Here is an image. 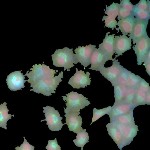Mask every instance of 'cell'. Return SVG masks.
<instances>
[{
  "instance_id": "1",
  "label": "cell",
  "mask_w": 150,
  "mask_h": 150,
  "mask_svg": "<svg viewBox=\"0 0 150 150\" xmlns=\"http://www.w3.org/2000/svg\"><path fill=\"white\" fill-rule=\"evenodd\" d=\"M43 63L41 64H35L33 66L32 70L28 72V71L24 76H27L29 79L26 80L28 83H30V87L33 88L30 90L34 92L41 93L44 96H49L55 93L56 88L63 78V72L61 71L57 76H54L58 71L50 69L49 66Z\"/></svg>"
},
{
  "instance_id": "2",
  "label": "cell",
  "mask_w": 150,
  "mask_h": 150,
  "mask_svg": "<svg viewBox=\"0 0 150 150\" xmlns=\"http://www.w3.org/2000/svg\"><path fill=\"white\" fill-rule=\"evenodd\" d=\"M53 64L56 67L64 68V71H70L69 69L74 67L73 63L77 64L73 48L65 47L56 50L51 55Z\"/></svg>"
},
{
  "instance_id": "3",
  "label": "cell",
  "mask_w": 150,
  "mask_h": 150,
  "mask_svg": "<svg viewBox=\"0 0 150 150\" xmlns=\"http://www.w3.org/2000/svg\"><path fill=\"white\" fill-rule=\"evenodd\" d=\"M66 95L67 96H62L63 100L67 103H65L66 108H64L65 113L69 112H80V110L90 104L87 98L76 92L72 91Z\"/></svg>"
},
{
  "instance_id": "4",
  "label": "cell",
  "mask_w": 150,
  "mask_h": 150,
  "mask_svg": "<svg viewBox=\"0 0 150 150\" xmlns=\"http://www.w3.org/2000/svg\"><path fill=\"white\" fill-rule=\"evenodd\" d=\"M43 112L45 113V119L42 120L41 122L46 121V125L49 129L52 131H57L61 129L64 124L61 120L63 119L58 110H56L53 107L47 106L43 107Z\"/></svg>"
},
{
  "instance_id": "5",
  "label": "cell",
  "mask_w": 150,
  "mask_h": 150,
  "mask_svg": "<svg viewBox=\"0 0 150 150\" xmlns=\"http://www.w3.org/2000/svg\"><path fill=\"white\" fill-rule=\"evenodd\" d=\"M132 47L137 57L138 65L144 61L145 57L150 50V38L147 33L139 39Z\"/></svg>"
},
{
  "instance_id": "6",
  "label": "cell",
  "mask_w": 150,
  "mask_h": 150,
  "mask_svg": "<svg viewBox=\"0 0 150 150\" xmlns=\"http://www.w3.org/2000/svg\"><path fill=\"white\" fill-rule=\"evenodd\" d=\"M96 47V45L90 44L85 47L79 46L75 50L76 63H80L84 66V69L91 64V57L93 51L97 49Z\"/></svg>"
},
{
  "instance_id": "7",
  "label": "cell",
  "mask_w": 150,
  "mask_h": 150,
  "mask_svg": "<svg viewBox=\"0 0 150 150\" xmlns=\"http://www.w3.org/2000/svg\"><path fill=\"white\" fill-rule=\"evenodd\" d=\"M76 69L75 74L70 78L68 84L71 85L73 88H84L87 85H89L91 79V77L89 78L90 73L87 71L85 74L83 71H78L77 68H76Z\"/></svg>"
},
{
  "instance_id": "8",
  "label": "cell",
  "mask_w": 150,
  "mask_h": 150,
  "mask_svg": "<svg viewBox=\"0 0 150 150\" xmlns=\"http://www.w3.org/2000/svg\"><path fill=\"white\" fill-rule=\"evenodd\" d=\"M21 71H16L8 75L6 79L8 88L11 91H14L24 88V83L26 81L25 80L24 75L21 73Z\"/></svg>"
},
{
  "instance_id": "9",
  "label": "cell",
  "mask_w": 150,
  "mask_h": 150,
  "mask_svg": "<svg viewBox=\"0 0 150 150\" xmlns=\"http://www.w3.org/2000/svg\"><path fill=\"white\" fill-rule=\"evenodd\" d=\"M66 122L69 130L77 134L83 129L81 127L82 119L79 115L80 112H69L65 113Z\"/></svg>"
},
{
  "instance_id": "10",
  "label": "cell",
  "mask_w": 150,
  "mask_h": 150,
  "mask_svg": "<svg viewBox=\"0 0 150 150\" xmlns=\"http://www.w3.org/2000/svg\"><path fill=\"white\" fill-rule=\"evenodd\" d=\"M149 20H143L134 17V22L132 32L128 35L129 38L132 40L133 44L147 33L146 28Z\"/></svg>"
},
{
  "instance_id": "11",
  "label": "cell",
  "mask_w": 150,
  "mask_h": 150,
  "mask_svg": "<svg viewBox=\"0 0 150 150\" xmlns=\"http://www.w3.org/2000/svg\"><path fill=\"white\" fill-rule=\"evenodd\" d=\"M132 40L126 35H115L114 38V48L115 54H116L115 58L122 55L126 51L131 48Z\"/></svg>"
},
{
  "instance_id": "12",
  "label": "cell",
  "mask_w": 150,
  "mask_h": 150,
  "mask_svg": "<svg viewBox=\"0 0 150 150\" xmlns=\"http://www.w3.org/2000/svg\"><path fill=\"white\" fill-rule=\"evenodd\" d=\"M109 60L106 55L99 47L95 50L90 58L91 67L89 69L99 71L104 67L106 62Z\"/></svg>"
},
{
  "instance_id": "13",
  "label": "cell",
  "mask_w": 150,
  "mask_h": 150,
  "mask_svg": "<svg viewBox=\"0 0 150 150\" xmlns=\"http://www.w3.org/2000/svg\"><path fill=\"white\" fill-rule=\"evenodd\" d=\"M118 59L112 62V65L108 67H104L99 71L102 76L111 83L118 77L123 67L120 64Z\"/></svg>"
},
{
  "instance_id": "14",
  "label": "cell",
  "mask_w": 150,
  "mask_h": 150,
  "mask_svg": "<svg viewBox=\"0 0 150 150\" xmlns=\"http://www.w3.org/2000/svg\"><path fill=\"white\" fill-rule=\"evenodd\" d=\"M110 32L107 33L103 42L99 45L100 48L107 56L109 60L114 61L115 58L112 59V56L115 53L114 48V34L108 35Z\"/></svg>"
},
{
  "instance_id": "15",
  "label": "cell",
  "mask_w": 150,
  "mask_h": 150,
  "mask_svg": "<svg viewBox=\"0 0 150 150\" xmlns=\"http://www.w3.org/2000/svg\"><path fill=\"white\" fill-rule=\"evenodd\" d=\"M135 107L132 104L124 102L120 103L114 105L112 107L111 110L108 114L111 122L116 117L128 113L134 110Z\"/></svg>"
},
{
  "instance_id": "16",
  "label": "cell",
  "mask_w": 150,
  "mask_h": 150,
  "mask_svg": "<svg viewBox=\"0 0 150 150\" xmlns=\"http://www.w3.org/2000/svg\"><path fill=\"white\" fill-rule=\"evenodd\" d=\"M134 16L132 15L124 19L118 20L117 25L118 28H115L118 31H121L123 35L130 34L132 31L134 22Z\"/></svg>"
},
{
  "instance_id": "17",
  "label": "cell",
  "mask_w": 150,
  "mask_h": 150,
  "mask_svg": "<svg viewBox=\"0 0 150 150\" xmlns=\"http://www.w3.org/2000/svg\"><path fill=\"white\" fill-rule=\"evenodd\" d=\"M106 127L109 135L117 144L118 148L121 150L125 146L122 134L111 122L107 124Z\"/></svg>"
},
{
  "instance_id": "18",
  "label": "cell",
  "mask_w": 150,
  "mask_h": 150,
  "mask_svg": "<svg viewBox=\"0 0 150 150\" xmlns=\"http://www.w3.org/2000/svg\"><path fill=\"white\" fill-rule=\"evenodd\" d=\"M138 131V126L135 123L127 126L125 132L122 134L125 146L130 144L137 135Z\"/></svg>"
},
{
  "instance_id": "19",
  "label": "cell",
  "mask_w": 150,
  "mask_h": 150,
  "mask_svg": "<svg viewBox=\"0 0 150 150\" xmlns=\"http://www.w3.org/2000/svg\"><path fill=\"white\" fill-rule=\"evenodd\" d=\"M7 103L4 102L0 105V127L7 129V122L8 120L11 119V117L14 115L8 114L9 110L6 105Z\"/></svg>"
},
{
  "instance_id": "20",
  "label": "cell",
  "mask_w": 150,
  "mask_h": 150,
  "mask_svg": "<svg viewBox=\"0 0 150 150\" xmlns=\"http://www.w3.org/2000/svg\"><path fill=\"white\" fill-rule=\"evenodd\" d=\"M86 129H83L77 133L76 139L73 142L76 146L81 147V150H83V148L85 144L89 142V136Z\"/></svg>"
},
{
  "instance_id": "21",
  "label": "cell",
  "mask_w": 150,
  "mask_h": 150,
  "mask_svg": "<svg viewBox=\"0 0 150 150\" xmlns=\"http://www.w3.org/2000/svg\"><path fill=\"white\" fill-rule=\"evenodd\" d=\"M113 86L114 87L115 99L114 104L123 102L127 87L122 84H116Z\"/></svg>"
},
{
  "instance_id": "22",
  "label": "cell",
  "mask_w": 150,
  "mask_h": 150,
  "mask_svg": "<svg viewBox=\"0 0 150 150\" xmlns=\"http://www.w3.org/2000/svg\"><path fill=\"white\" fill-rule=\"evenodd\" d=\"M133 110L127 113L119 116L112 120L111 122L115 121L127 126L134 123L133 117Z\"/></svg>"
},
{
  "instance_id": "23",
  "label": "cell",
  "mask_w": 150,
  "mask_h": 150,
  "mask_svg": "<svg viewBox=\"0 0 150 150\" xmlns=\"http://www.w3.org/2000/svg\"><path fill=\"white\" fill-rule=\"evenodd\" d=\"M129 71L122 67L120 75L117 79L111 83L112 86L116 84H122L127 87V78Z\"/></svg>"
},
{
  "instance_id": "24",
  "label": "cell",
  "mask_w": 150,
  "mask_h": 150,
  "mask_svg": "<svg viewBox=\"0 0 150 150\" xmlns=\"http://www.w3.org/2000/svg\"><path fill=\"white\" fill-rule=\"evenodd\" d=\"M146 93L137 88L132 104L135 107L138 106L145 105Z\"/></svg>"
},
{
  "instance_id": "25",
  "label": "cell",
  "mask_w": 150,
  "mask_h": 150,
  "mask_svg": "<svg viewBox=\"0 0 150 150\" xmlns=\"http://www.w3.org/2000/svg\"><path fill=\"white\" fill-rule=\"evenodd\" d=\"M111 108V106L100 109H97L96 108H94L93 110V114L92 122L90 125H91L93 122H95L105 115H108Z\"/></svg>"
},
{
  "instance_id": "26",
  "label": "cell",
  "mask_w": 150,
  "mask_h": 150,
  "mask_svg": "<svg viewBox=\"0 0 150 150\" xmlns=\"http://www.w3.org/2000/svg\"><path fill=\"white\" fill-rule=\"evenodd\" d=\"M142 79L139 76L136 75L129 71L127 78V87L137 88Z\"/></svg>"
},
{
  "instance_id": "27",
  "label": "cell",
  "mask_w": 150,
  "mask_h": 150,
  "mask_svg": "<svg viewBox=\"0 0 150 150\" xmlns=\"http://www.w3.org/2000/svg\"><path fill=\"white\" fill-rule=\"evenodd\" d=\"M132 12L134 17L140 19L147 21L150 19V12L139 10L134 5Z\"/></svg>"
},
{
  "instance_id": "28",
  "label": "cell",
  "mask_w": 150,
  "mask_h": 150,
  "mask_svg": "<svg viewBox=\"0 0 150 150\" xmlns=\"http://www.w3.org/2000/svg\"><path fill=\"white\" fill-rule=\"evenodd\" d=\"M106 10H104L105 12V13L107 14L108 16L116 17L117 16L120 8L119 4L115 3L113 2L110 6H107L106 5Z\"/></svg>"
},
{
  "instance_id": "29",
  "label": "cell",
  "mask_w": 150,
  "mask_h": 150,
  "mask_svg": "<svg viewBox=\"0 0 150 150\" xmlns=\"http://www.w3.org/2000/svg\"><path fill=\"white\" fill-rule=\"evenodd\" d=\"M136 90V88L127 87L123 102L133 105V101Z\"/></svg>"
},
{
  "instance_id": "30",
  "label": "cell",
  "mask_w": 150,
  "mask_h": 150,
  "mask_svg": "<svg viewBox=\"0 0 150 150\" xmlns=\"http://www.w3.org/2000/svg\"><path fill=\"white\" fill-rule=\"evenodd\" d=\"M115 18L116 17L104 16L102 21L105 20V24L104 27L106 26L108 28H111L112 30H113L114 28H116L117 24Z\"/></svg>"
},
{
  "instance_id": "31",
  "label": "cell",
  "mask_w": 150,
  "mask_h": 150,
  "mask_svg": "<svg viewBox=\"0 0 150 150\" xmlns=\"http://www.w3.org/2000/svg\"><path fill=\"white\" fill-rule=\"evenodd\" d=\"M134 6L139 10L150 12V1L149 0H140L139 2Z\"/></svg>"
},
{
  "instance_id": "32",
  "label": "cell",
  "mask_w": 150,
  "mask_h": 150,
  "mask_svg": "<svg viewBox=\"0 0 150 150\" xmlns=\"http://www.w3.org/2000/svg\"><path fill=\"white\" fill-rule=\"evenodd\" d=\"M120 6L125 10L132 12L134 8L133 5L129 0H120Z\"/></svg>"
},
{
  "instance_id": "33",
  "label": "cell",
  "mask_w": 150,
  "mask_h": 150,
  "mask_svg": "<svg viewBox=\"0 0 150 150\" xmlns=\"http://www.w3.org/2000/svg\"><path fill=\"white\" fill-rule=\"evenodd\" d=\"M45 148L47 150H61V147L58 144L57 138L52 140H48Z\"/></svg>"
},
{
  "instance_id": "34",
  "label": "cell",
  "mask_w": 150,
  "mask_h": 150,
  "mask_svg": "<svg viewBox=\"0 0 150 150\" xmlns=\"http://www.w3.org/2000/svg\"><path fill=\"white\" fill-rule=\"evenodd\" d=\"M145 93L150 91V87L149 86V84L142 79H141L139 83L137 88Z\"/></svg>"
},
{
  "instance_id": "35",
  "label": "cell",
  "mask_w": 150,
  "mask_h": 150,
  "mask_svg": "<svg viewBox=\"0 0 150 150\" xmlns=\"http://www.w3.org/2000/svg\"><path fill=\"white\" fill-rule=\"evenodd\" d=\"M24 141L23 143L20 146H18L16 147V150H34L35 147L30 144L28 142L27 140L23 137Z\"/></svg>"
},
{
  "instance_id": "36",
  "label": "cell",
  "mask_w": 150,
  "mask_h": 150,
  "mask_svg": "<svg viewBox=\"0 0 150 150\" xmlns=\"http://www.w3.org/2000/svg\"><path fill=\"white\" fill-rule=\"evenodd\" d=\"M133 15L132 12L127 11L120 6L117 15L118 20L125 18Z\"/></svg>"
},
{
  "instance_id": "37",
  "label": "cell",
  "mask_w": 150,
  "mask_h": 150,
  "mask_svg": "<svg viewBox=\"0 0 150 150\" xmlns=\"http://www.w3.org/2000/svg\"><path fill=\"white\" fill-rule=\"evenodd\" d=\"M110 122L116 127L122 134L124 133L127 126L115 121H112Z\"/></svg>"
},
{
  "instance_id": "38",
  "label": "cell",
  "mask_w": 150,
  "mask_h": 150,
  "mask_svg": "<svg viewBox=\"0 0 150 150\" xmlns=\"http://www.w3.org/2000/svg\"><path fill=\"white\" fill-rule=\"evenodd\" d=\"M143 64L146 68V71L148 74L150 76V61H146L144 62Z\"/></svg>"
},
{
  "instance_id": "39",
  "label": "cell",
  "mask_w": 150,
  "mask_h": 150,
  "mask_svg": "<svg viewBox=\"0 0 150 150\" xmlns=\"http://www.w3.org/2000/svg\"><path fill=\"white\" fill-rule=\"evenodd\" d=\"M145 104H150V91L146 93Z\"/></svg>"
}]
</instances>
